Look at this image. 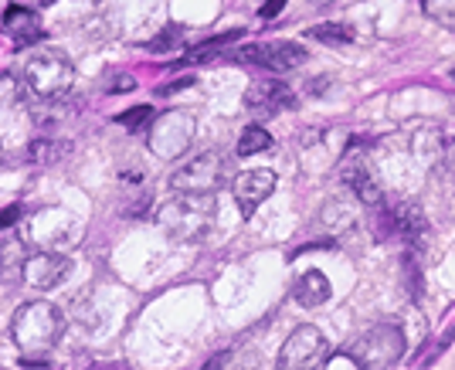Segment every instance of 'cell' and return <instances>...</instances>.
Returning a JSON list of instances; mask_svg holds the SVG:
<instances>
[{"instance_id": "obj_1", "label": "cell", "mask_w": 455, "mask_h": 370, "mask_svg": "<svg viewBox=\"0 0 455 370\" xmlns=\"http://www.w3.org/2000/svg\"><path fill=\"white\" fill-rule=\"evenodd\" d=\"M65 333V316L58 306L35 299V303H24L14 320H11V336H14V347L21 350V360L27 367H44L48 364V353L58 347Z\"/></svg>"}, {"instance_id": "obj_2", "label": "cell", "mask_w": 455, "mask_h": 370, "mask_svg": "<svg viewBox=\"0 0 455 370\" xmlns=\"http://www.w3.org/2000/svg\"><path fill=\"white\" fill-rule=\"evenodd\" d=\"M211 221H214V197L211 194H177L157 211V225L174 242L204 238Z\"/></svg>"}, {"instance_id": "obj_3", "label": "cell", "mask_w": 455, "mask_h": 370, "mask_svg": "<svg viewBox=\"0 0 455 370\" xmlns=\"http://www.w3.org/2000/svg\"><path fill=\"white\" fill-rule=\"evenodd\" d=\"M24 85L31 96H38L42 103H58L72 92L75 82V65L68 62L65 51L55 48H38L27 62H24Z\"/></svg>"}, {"instance_id": "obj_4", "label": "cell", "mask_w": 455, "mask_h": 370, "mask_svg": "<svg viewBox=\"0 0 455 370\" xmlns=\"http://www.w3.org/2000/svg\"><path fill=\"white\" fill-rule=\"evenodd\" d=\"M347 353L360 370H391L405 357V333L394 323H377L360 333Z\"/></svg>"}, {"instance_id": "obj_5", "label": "cell", "mask_w": 455, "mask_h": 370, "mask_svg": "<svg viewBox=\"0 0 455 370\" xmlns=\"http://www.w3.org/2000/svg\"><path fill=\"white\" fill-rule=\"evenodd\" d=\"M194 133H197V119L190 112H184V109H170V112H160L153 119L150 133H146V146L160 160H177V157H184L190 150Z\"/></svg>"}, {"instance_id": "obj_6", "label": "cell", "mask_w": 455, "mask_h": 370, "mask_svg": "<svg viewBox=\"0 0 455 370\" xmlns=\"http://www.w3.org/2000/svg\"><path fill=\"white\" fill-rule=\"evenodd\" d=\"M228 181V160L221 153L207 150L190 157L184 166L170 173V190L174 194H214Z\"/></svg>"}, {"instance_id": "obj_7", "label": "cell", "mask_w": 455, "mask_h": 370, "mask_svg": "<svg viewBox=\"0 0 455 370\" xmlns=\"http://www.w3.org/2000/svg\"><path fill=\"white\" fill-rule=\"evenodd\" d=\"M330 343L316 327H299L289 333V340L279 350L275 370H323L327 367Z\"/></svg>"}, {"instance_id": "obj_8", "label": "cell", "mask_w": 455, "mask_h": 370, "mask_svg": "<svg viewBox=\"0 0 455 370\" xmlns=\"http://www.w3.org/2000/svg\"><path fill=\"white\" fill-rule=\"evenodd\" d=\"M228 58H238V62L249 65H262L269 72H292L306 62V48L296 42H266V44H249V48H238L231 51Z\"/></svg>"}, {"instance_id": "obj_9", "label": "cell", "mask_w": 455, "mask_h": 370, "mask_svg": "<svg viewBox=\"0 0 455 370\" xmlns=\"http://www.w3.org/2000/svg\"><path fill=\"white\" fill-rule=\"evenodd\" d=\"M31 235L48 251H62V248L79 242V221L68 211H62V207H44L31 221Z\"/></svg>"}, {"instance_id": "obj_10", "label": "cell", "mask_w": 455, "mask_h": 370, "mask_svg": "<svg viewBox=\"0 0 455 370\" xmlns=\"http://www.w3.org/2000/svg\"><path fill=\"white\" fill-rule=\"evenodd\" d=\"M72 272V262L65 258L62 251H35V255H27V262H24V282L31 289H38V292H48V289H58L62 286V279Z\"/></svg>"}, {"instance_id": "obj_11", "label": "cell", "mask_w": 455, "mask_h": 370, "mask_svg": "<svg viewBox=\"0 0 455 370\" xmlns=\"http://www.w3.org/2000/svg\"><path fill=\"white\" fill-rule=\"evenodd\" d=\"M272 190H275V170L269 166H255V170H245L235 177V201L245 218H251L262 207V201L272 197Z\"/></svg>"}, {"instance_id": "obj_12", "label": "cell", "mask_w": 455, "mask_h": 370, "mask_svg": "<svg viewBox=\"0 0 455 370\" xmlns=\"http://www.w3.org/2000/svg\"><path fill=\"white\" fill-rule=\"evenodd\" d=\"M245 105L258 116H275L282 109H292L296 105V96H292L289 85L282 82H255L245 92Z\"/></svg>"}, {"instance_id": "obj_13", "label": "cell", "mask_w": 455, "mask_h": 370, "mask_svg": "<svg viewBox=\"0 0 455 370\" xmlns=\"http://www.w3.org/2000/svg\"><path fill=\"white\" fill-rule=\"evenodd\" d=\"M4 31H7V38L14 48H27V44H38L44 38V27H42V18L35 14V11H27V7H7V14H4Z\"/></svg>"}, {"instance_id": "obj_14", "label": "cell", "mask_w": 455, "mask_h": 370, "mask_svg": "<svg viewBox=\"0 0 455 370\" xmlns=\"http://www.w3.org/2000/svg\"><path fill=\"white\" fill-rule=\"evenodd\" d=\"M343 184L351 187L357 201H364V204H371V207L384 204V190H381V184L374 181V173L367 164H360V160L343 164Z\"/></svg>"}, {"instance_id": "obj_15", "label": "cell", "mask_w": 455, "mask_h": 370, "mask_svg": "<svg viewBox=\"0 0 455 370\" xmlns=\"http://www.w3.org/2000/svg\"><path fill=\"white\" fill-rule=\"evenodd\" d=\"M330 279L323 275V272H303L299 279H296V286H292V299L299 303V306H306V309H316V306H323L327 299H330Z\"/></svg>"}, {"instance_id": "obj_16", "label": "cell", "mask_w": 455, "mask_h": 370, "mask_svg": "<svg viewBox=\"0 0 455 370\" xmlns=\"http://www.w3.org/2000/svg\"><path fill=\"white\" fill-rule=\"evenodd\" d=\"M24 262H27V255H24L21 238L4 235L0 238V282L4 286H14L18 279H24Z\"/></svg>"}, {"instance_id": "obj_17", "label": "cell", "mask_w": 455, "mask_h": 370, "mask_svg": "<svg viewBox=\"0 0 455 370\" xmlns=\"http://www.w3.org/2000/svg\"><path fill=\"white\" fill-rule=\"evenodd\" d=\"M394 214V231L408 242V245H421L425 242V231H428V221H425V214L418 211L414 204H397L391 207Z\"/></svg>"}, {"instance_id": "obj_18", "label": "cell", "mask_w": 455, "mask_h": 370, "mask_svg": "<svg viewBox=\"0 0 455 370\" xmlns=\"http://www.w3.org/2000/svg\"><path fill=\"white\" fill-rule=\"evenodd\" d=\"M445 153H449V143H445V136L438 129H425V133L414 136V157L421 164H442Z\"/></svg>"}, {"instance_id": "obj_19", "label": "cell", "mask_w": 455, "mask_h": 370, "mask_svg": "<svg viewBox=\"0 0 455 370\" xmlns=\"http://www.w3.org/2000/svg\"><path fill=\"white\" fill-rule=\"evenodd\" d=\"M68 153H72V143H62V140H35V143L27 146V160L38 166L58 164Z\"/></svg>"}, {"instance_id": "obj_20", "label": "cell", "mask_w": 455, "mask_h": 370, "mask_svg": "<svg viewBox=\"0 0 455 370\" xmlns=\"http://www.w3.org/2000/svg\"><path fill=\"white\" fill-rule=\"evenodd\" d=\"M269 146H272L269 129H262V126H249V129L242 133L238 146H235V153H238V157H255V153H266Z\"/></svg>"}, {"instance_id": "obj_21", "label": "cell", "mask_w": 455, "mask_h": 370, "mask_svg": "<svg viewBox=\"0 0 455 370\" xmlns=\"http://www.w3.org/2000/svg\"><path fill=\"white\" fill-rule=\"evenodd\" d=\"M238 35H242V31H228V35H218V38H211V42H204L201 48H194V51L187 55V62H214V58H225V55H221V48L235 42Z\"/></svg>"}, {"instance_id": "obj_22", "label": "cell", "mask_w": 455, "mask_h": 370, "mask_svg": "<svg viewBox=\"0 0 455 370\" xmlns=\"http://www.w3.org/2000/svg\"><path fill=\"white\" fill-rule=\"evenodd\" d=\"M310 38L323 44H351L353 31L347 24H316V27H310Z\"/></svg>"}, {"instance_id": "obj_23", "label": "cell", "mask_w": 455, "mask_h": 370, "mask_svg": "<svg viewBox=\"0 0 455 370\" xmlns=\"http://www.w3.org/2000/svg\"><path fill=\"white\" fill-rule=\"evenodd\" d=\"M421 11H425L435 24L455 31V0H421Z\"/></svg>"}, {"instance_id": "obj_24", "label": "cell", "mask_w": 455, "mask_h": 370, "mask_svg": "<svg viewBox=\"0 0 455 370\" xmlns=\"http://www.w3.org/2000/svg\"><path fill=\"white\" fill-rule=\"evenodd\" d=\"M153 119H157V116H153V109H150V105H133L129 112L116 116V123L126 126L129 133H146V129L153 126Z\"/></svg>"}, {"instance_id": "obj_25", "label": "cell", "mask_w": 455, "mask_h": 370, "mask_svg": "<svg viewBox=\"0 0 455 370\" xmlns=\"http://www.w3.org/2000/svg\"><path fill=\"white\" fill-rule=\"evenodd\" d=\"M181 44H184V27H181V24H166L164 31L146 44V48H150L153 55H164V51H174V48H181Z\"/></svg>"}, {"instance_id": "obj_26", "label": "cell", "mask_w": 455, "mask_h": 370, "mask_svg": "<svg viewBox=\"0 0 455 370\" xmlns=\"http://www.w3.org/2000/svg\"><path fill=\"white\" fill-rule=\"evenodd\" d=\"M24 89H27V85H24V79H18V75H0V105H14L21 99Z\"/></svg>"}, {"instance_id": "obj_27", "label": "cell", "mask_w": 455, "mask_h": 370, "mask_svg": "<svg viewBox=\"0 0 455 370\" xmlns=\"http://www.w3.org/2000/svg\"><path fill=\"white\" fill-rule=\"evenodd\" d=\"M105 92H133L136 82H133V75H126V72H109L103 82Z\"/></svg>"}, {"instance_id": "obj_28", "label": "cell", "mask_w": 455, "mask_h": 370, "mask_svg": "<svg viewBox=\"0 0 455 370\" xmlns=\"http://www.w3.org/2000/svg\"><path fill=\"white\" fill-rule=\"evenodd\" d=\"M286 4H289V0H266V4H262V18H266V21H272V18H279Z\"/></svg>"}, {"instance_id": "obj_29", "label": "cell", "mask_w": 455, "mask_h": 370, "mask_svg": "<svg viewBox=\"0 0 455 370\" xmlns=\"http://www.w3.org/2000/svg\"><path fill=\"white\" fill-rule=\"evenodd\" d=\"M18 218H21V207H4L0 211V227H11Z\"/></svg>"}, {"instance_id": "obj_30", "label": "cell", "mask_w": 455, "mask_h": 370, "mask_svg": "<svg viewBox=\"0 0 455 370\" xmlns=\"http://www.w3.org/2000/svg\"><path fill=\"white\" fill-rule=\"evenodd\" d=\"M225 364H228V353H218V357H211V360H207L201 370H221Z\"/></svg>"}, {"instance_id": "obj_31", "label": "cell", "mask_w": 455, "mask_h": 370, "mask_svg": "<svg viewBox=\"0 0 455 370\" xmlns=\"http://www.w3.org/2000/svg\"><path fill=\"white\" fill-rule=\"evenodd\" d=\"M452 82H455V68H452Z\"/></svg>"}]
</instances>
